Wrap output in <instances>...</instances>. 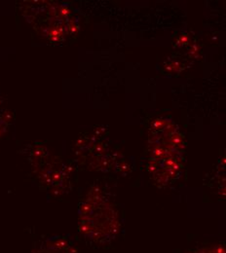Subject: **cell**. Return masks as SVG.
Here are the masks:
<instances>
[{
	"label": "cell",
	"mask_w": 226,
	"mask_h": 253,
	"mask_svg": "<svg viewBox=\"0 0 226 253\" xmlns=\"http://www.w3.org/2000/svg\"><path fill=\"white\" fill-rule=\"evenodd\" d=\"M32 253H78L69 239L54 237L46 240L39 249Z\"/></svg>",
	"instance_id": "obj_1"
},
{
	"label": "cell",
	"mask_w": 226,
	"mask_h": 253,
	"mask_svg": "<svg viewBox=\"0 0 226 253\" xmlns=\"http://www.w3.org/2000/svg\"><path fill=\"white\" fill-rule=\"evenodd\" d=\"M225 249L222 247H216V248H209V249H201L198 251H194L191 253H225Z\"/></svg>",
	"instance_id": "obj_2"
}]
</instances>
